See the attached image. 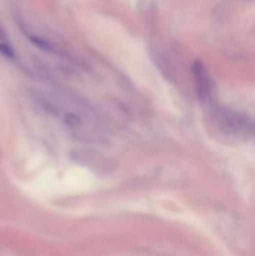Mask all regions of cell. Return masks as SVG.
I'll list each match as a JSON object with an SVG mask.
<instances>
[{
    "mask_svg": "<svg viewBox=\"0 0 255 256\" xmlns=\"http://www.w3.org/2000/svg\"><path fill=\"white\" fill-rule=\"evenodd\" d=\"M0 54L4 55L5 58H10V59L15 56L14 49L10 44L6 32H5L2 25H0Z\"/></svg>",
    "mask_w": 255,
    "mask_h": 256,
    "instance_id": "obj_2",
    "label": "cell"
},
{
    "mask_svg": "<svg viewBox=\"0 0 255 256\" xmlns=\"http://www.w3.org/2000/svg\"><path fill=\"white\" fill-rule=\"evenodd\" d=\"M192 72H194L195 82H196V89L200 96L205 98L209 95V76L205 70L204 65L200 62H195L192 65Z\"/></svg>",
    "mask_w": 255,
    "mask_h": 256,
    "instance_id": "obj_1",
    "label": "cell"
}]
</instances>
